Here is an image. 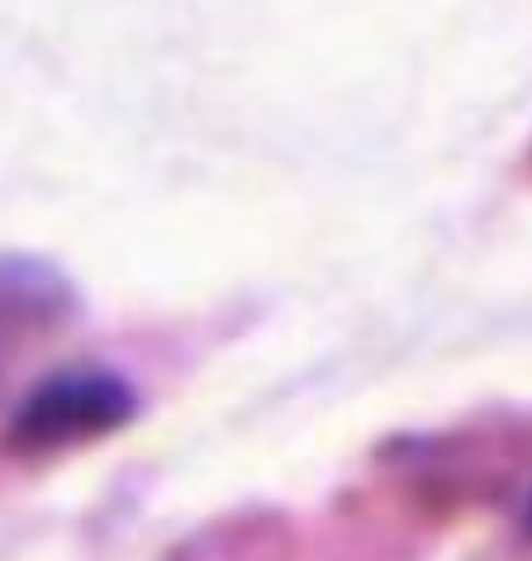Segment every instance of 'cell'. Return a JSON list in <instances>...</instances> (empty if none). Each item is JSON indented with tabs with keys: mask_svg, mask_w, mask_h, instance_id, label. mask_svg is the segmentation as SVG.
Segmentation results:
<instances>
[{
	"mask_svg": "<svg viewBox=\"0 0 532 561\" xmlns=\"http://www.w3.org/2000/svg\"><path fill=\"white\" fill-rule=\"evenodd\" d=\"M134 410L138 400L119 376L91 371V367L58 371L44 386H34V396L15 410L5 447L15 457H53V453H67V447H86L124 428Z\"/></svg>",
	"mask_w": 532,
	"mask_h": 561,
	"instance_id": "1",
	"label": "cell"
}]
</instances>
